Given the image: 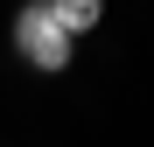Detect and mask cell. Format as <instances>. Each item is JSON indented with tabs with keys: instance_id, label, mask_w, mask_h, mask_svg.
Listing matches in <instances>:
<instances>
[{
	"instance_id": "cell-1",
	"label": "cell",
	"mask_w": 154,
	"mask_h": 147,
	"mask_svg": "<svg viewBox=\"0 0 154 147\" xmlns=\"http://www.w3.org/2000/svg\"><path fill=\"white\" fill-rule=\"evenodd\" d=\"M70 42H77V35L56 21L49 0H35V7L14 14V49H21V63H35V70H70Z\"/></svg>"
},
{
	"instance_id": "cell-2",
	"label": "cell",
	"mask_w": 154,
	"mask_h": 147,
	"mask_svg": "<svg viewBox=\"0 0 154 147\" xmlns=\"http://www.w3.org/2000/svg\"><path fill=\"white\" fill-rule=\"evenodd\" d=\"M49 7H56V21L70 35H84V28H98V14H105V0H49Z\"/></svg>"
}]
</instances>
